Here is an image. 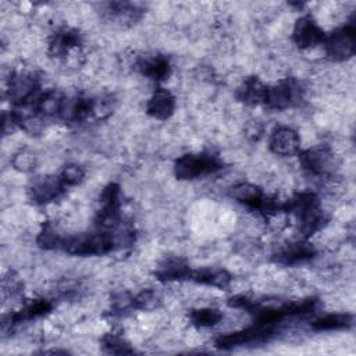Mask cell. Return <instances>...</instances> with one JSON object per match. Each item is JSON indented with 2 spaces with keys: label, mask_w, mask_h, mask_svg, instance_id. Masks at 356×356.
Here are the masks:
<instances>
[{
  "label": "cell",
  "mask_w": 356,
  "mask_h": 356,
  "mask_svg": "<svg viewBox=\"0 0 356 356\" xmlns=\"http://www.w3.org/2000/svg\"><path fill=\"white\" fill-rule=\"evenodd\" d=\"M282 209L284 211L296 217L299 231L305 236L313 235L324 225L325 217L321 211L320 200L312 192H300L293 195L289 200L282 203Z\"/></svg>",
  "instance_id": "cell-1"
},
{
  "label": "cell",
  "mask_w": 356,
  "mask_h": 356,
  "mask_svg": "<svg viewBox=\"0 0 356 356\" xmlns=\"http://www.w3.org/2000/svg\"><path fill=\"white\" fill-rule=\"evenodd\" d=\"M222 168L221 160L211 153H196L181 156L174 165V172L179 179H193L213 174Z\"/></svg>",
  "instance_id": "cell-2"
},
{
  "label": "cell",
  "mask_w": 356,
  "mask_h": 356,
  "mask_svg": "<svg viewBox=\"0 0 356 356\" xmlns=\"http://www.w3.org/2000/svg\"><path fill=\"white\" fill-rule=\"evenodd\" d=\"M327 56L331 60L341 61L355 53V28L353 24L335 29L323 40Z\"/></svg>",
  "instance_id": "cell-3"
},
{
  "label": "cell",
  "mask_w": 356,
  "mask_h": 356,
  "mask_svg": "<svg viewBox=\"0 0 356 356\" xmlns=\"http://www.w3.org/2000/svg\"><path fill=\"white\" fill-rule=\"evenodd\" d=\"M40 93L38 78L33 74H14L8 81V96L17 106H33Z\"/></svg>",
  "instance_id": "cell-4"
},
{
  "label": "cell",
  "mask_w": 356,
  "mask_h": 356,
  "mask_svg": "<svg viewBox=\"0 0 356 356\" xmlns=\"http://www.w3.org/2000/svg\"><path fill=\"white\" fill-rule=\"evenodd\" d=\"M299 97V88L295 81L285 79L273 86H267L264 104L271 110H284L292 106Z\"/></svg>",
  "instance_id": "cell-5"
},
{
  "label": "cell",
  "mask_w": 356,
  "mask_h": 356,
  "mask_svg": "<svg viewBox=\"0 0 356 356\" xmlns=\"http://www.w3.org/2000/svg\"><path fill=\"white\" fill-rule=\"evenodd\" d=\"M332 163L334 156L328 147L317 146L300 153V164L303 170L316 177L327 175L332 170Z\"/></svg>",
  "instance_id": "cell-6"
},
{
  "label": "cell",
  "mask_w": 356,
  "mask_h": 356,
  "mask_svg": "<svg viewBox=\"0 0 356 356\" xmlns=\"http://www.w3.org/2000/svg\"><path fill=\"white\" fill-rule=\"evenodd\" d=\"M292 38L300 49H309L323 43L325 35L312 17L305 15L296 21Z\"/></svg>",
  "instance_id": "cell-7"
},
{
  "label": "cell",
  "mask_w": 356,
  "mask_h": 356,
  "mask_svg": "<svg viewBox=\"0 0 356 356\" xmlns=\"http://www.w3.org/2000/svg\"><path fill=\"white\" fill-rule=\"evenodd\" d=\"M270 149L278 156H293L300 152V138L288 127H278L270 136Z\"/></svg>",
  "instance_id": "cell-8"
},
{
  "label": "cell",
  "mask_w": 356,
  "mask_h": 356,
  "mask_svg": "<svg viewBox=\"0 0 356 356\" xmlns=\"http://www.w3.org/2000/svg\"><path fill=\"white\" fill-rule=\"evenodd\" d=\"M65 189L60 177H43L36 179L29 188V196L35 203L44 204L56 200Z\"/></svg>",
  "instance_id": "cell-9"
},
{
  "label": "cell",
  "mask_w": 356,
  "mask_h": 356,
  "mask_svg": "<svg viewBox=\"0 0 356 356\" xmlns=\"http://www.w3.org/2000/svg\"><path fill=\"white\" fill-rule=\"evenodd\" d=\"M147 114L157 120H167L175 110V97L165 88H157L146 106Z\"/></svg>",
  "instance_id": "cell-10"
},
{
  "label": "cell",
  "mask_w": 356,
  "mask_h": 356,
  "mask_svg": "<svg viewBox=\"0 0 356 356\" xmlns=\"http://www.w3.org/2000/svg\"><path fill=\"white\" fill-rule=\"evenodd\" d=\"M191 274L192 271L188 263L181 257H167L156 270V277L161 281H178L191 278Z\"/></svg>",
  "instance_id": "cell-11"
},
{
  "label": "cell",
  "mask_w": 356,
  "mask_h": 356,
  "mask_svg": "<svg viewBox=\"0 0 356 356\" xmlns=\"http://www.w3.org/2000/svg\"><path fill=\"white\" fill-rule=\"evenodd\" d=\"M229 195L236 202H239L250 209H254V210H259L261 203L266 199V195L263 193V191L259 186L249 184V182H241V184L234 185L229 191Z\"/></svg>",
  "instance_id": "cell-12"
},
{
  "label": "cell",
  "mask_w": 356,
  "mask_h": 356,
  "mask_svg": "<svg viewBox=\"0 0 356 356\" xmlns=\"http://www.w3.org/2000/svg\"><path fill=\"white\" fill-rule=\"evenodd\" d=\"M266 92L267 86L257 78H246L242 85L238 88L236 96L238 99L249 106H257V104H264L266 99Z\"/></svg>",
  "instance_id": "cell-13"
},
{
  "label": "cell",
  "mask_w": 356,
  "mask_h": 356,
  "mask_svg": "<svg viewBox=\"0 0 356 356\" xmlns=\"http://www.w3.org/2000/svg\"><path fill=\"white\" fill-rule=\"evenodd\" d=\"M138 70L153 81H164L171 72L170 63L163 56H150L138 61Z\"/></svg>",
  "instance_id": "cell-14"
},
{
  "label": "cell",
  "mask_w": 356,
  "mask_h": 356,
  "mask_svg": "<svg viewBox=\"0 0 356 356\" xmlns=\"http://www.w3.org/2000/svg\"><path fill=\"white\" fill-rule=\"evenodd\" d=\"M314 256V249L307 242H293L282 248L277 254L275 260L282 264H296L309 260Z\"/></svg>",
  "instance_id": "cell-15"
},
{
  "label": "cell",
  "mask_w": 356,
  "mask_h": 356,
  "mask_svg": "<svg viewBox=\"0 0 356 356\" xmlns=\"http://www.w3.org/2000/svg\"><path fill=\"white\" fill-rule=\"evenodd\" d=\"M81 43L79 33L75 29L63 28L57 31L50 42V51L54 56H65Z\"/></svg>",
  "instance_id": "cell-16"
},
{
  "label": "cell",
  "mask_w": 356,
  "mask_h": 356,
  "mask_svg": "<svg viewBox=\"0 0 356 356\" xmlns=\"http://www.w3.org/2000/svg\"><path fill=\"white\" fill-rule=\"evenodd\" d=\"M191 278L199 284H204L216 288H225L231 281V277L225 270H214V268L197 270L191 274Z\"/></svg>",
  "instance_id": "cell-17"
},
{
  "label": "cell",
  "mask_w": 356,
  "mask_h": 356,
  "mask_svg": "<svg viewBox=\"0 0 356 356\" xmlns=\"http://www.w3.org/2000/svg\"><path fill=\"white\" fill-rule=\"evenodd\" d=\"M352 324V316L346 313H332L325 314L316 321H313L312 327L316 331H338L350 327Z\"/></svg>",
  "instance_id": "cell-18"
},
{
  "label": "cell",
  "mask_w": 356,
  "mask_h": 356,
  "mask_svg": "<svg viewBox=\"0 0 356 356\" xmlns=\"http://www.w3.org/2000/svg\"><path fill=\"white\" fill-rule=\"evenodd\" d=\"M50 310H51V305L47 300H44V299H35V300L29 302L28 305H25L18 313L13 314L10 317V323L11 324H17V323H21L22 320H32V318L44 316Z\"/></svg>",
  "instance_id": "cell-19"
},
{
  "label": "cell",
  "mask_w": 356,
  "mask_h": 356,
  "mask_svg": "<svg viewBox=\"0 0 356 356\" xmlns=\"http://www.w3.org/2000/svg\"><path fill=\"white\" fill-rule=\"evenodd\" d=\"M222 318V314L220 310L213 309V307H203V309H195L189 313V320L192 321L193 325L206 328V327H213L218 324Z\"/></svg>",
  "instance_id": "cell-20"
},
{
  "label": "cell",
  "mask_w": 356,
  "mask_h": 356,
  "mask_svg": "<svg viewBox=\"0 0 356 356\" xmlns=\"http://www.w3.org/2000/svg\"><path fill=\"white\" fill-rule=\"evenodd\" d=\"M103 348L110 353H132L134 349L129 348V345L118 335L107 334L103 338Z\"/></svg>",
  "instance_id": "cell-21"
},
{
  "label": "cell",
  "mask_w": 356,
  "mask_h": 356,
  "mask_svg": "<svg viewBox=\"0 0 356 356\" xmlns=\"http://www.w3.org/2000/svg\"><path fill=\"white\" fill-rule=\"evenodd\" d=\"M65 186L76 185L83 179V170L76 164H68L63 168V171L58 175Z\"/></svg>",
  "instance_id": "cell-22"
},
{
  "label": "cell",
  "mask_w": 356,
  "mask_h": 356,
  "mask_svg": "<svg viewBox=\"0 0 356 356\" xmlns=\"http://www.w3.org/2000/svg\"><path fill=\"white\" fill-rule=\"evenodd\" d=\"M157 305V295L153 291H143L138 296L134 298V306L138 309H152Z\"/></svg>",
  "instance_id": "cell-23"
},
{
  "label": "cell",
  "mask_w": 356,
  "mask_h": 356,
  "mask_svg": "<svg viewBox=\"0 0 356 356\" xmlns=\"http://www.w3.org/2000/svg\"><path fill=\"white\" fill-rule=\"evenodd\" d=\"M33 164H35V159H33V156H32L31 153H26V152L17 154V157H15V160H14V165H15V168L22 170V171L29 170Z\"/></svg>",
  "instance_id": "cell-24"
}]
</instances>
